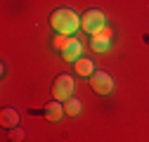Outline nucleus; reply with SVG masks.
<instances>
[{"label": "nucleus", "mask_w": 149, "mask_h": 142, "mask_svg": "<svg viewBox=\"0 0 149 142\" xmlns=\"http://www.w3.org/2000/svg\"><path fill=\"white\" fill-rule=\"evenodd\" d=\"M50 26L57 31V33H64V36H71L73 31H78L81 29V19H78V14L73 12V10H54L50 14Z\"/></svg>", "instance_id": "1"}, {"label": "nucleus", "mask_w": 149, "mask_h": 142, "mask_svg": "<svg viewBox=\"0 0 149 142\" xmlns=\"http://www.w3.org/2000/svg\"><path fill=\"white\" fill-rule=\"evenodd\" d=\"M73 88H76V81H73L69 74H62L52 83V97L59 100V102H66L69 97H73Z\"/></svg>", "instance_id": "2"}, {"label": "nucleus", "mask_w": 149, "mask_h": 142, "mask_svg": "<svg viewBox=\"0 0 149 142\" xmlns=\"http://www.w3.org/2000/svg\"><path fill=\"white\" fill-rule=\"evenodd\" d=\"M107 26V17H104V12H100V10H88L85 14H83V19H81V29L85 31V33H97L100 29H104Z\"/></svg>", "instance_id": "3"}, {"label": "nucleus", "mask_w": 149, "mask_h": 142, "mask_svg": "<svg viewBox=\"0 0 149 142\" xmlns=\"http://www.w3.org/2000/svg\"><path fill=\"white\" fill-rule=\"evenodd\" d=\"M90 88L97 95H109L114 90V78H111L107 71H95V74L90 76Z\"/></svg>", "instance_id": "4"}, {"label": "nucleus", "mask_w": 149, "mask_h": 142, "mask_svg": "<svg viewBox=\"0 0 149 142\" xmlns=\"http://www.w3.org/2000/svg\"><path fill=\"white\" fill-rule=\"evenodd\" d=\"M109 45H111V29H109V26H104V29H100L97 33L90 36V47L95 50V52H107Z\"/></svg>", "instance_id": "5"}, {"label": "nucleus", "mask_w": 149, "mask_h": 142, "mask_svg": "<svg viewBox=\"0 0 149 142\" xmlns=\"http://www.w3.org/2000/svg\"><path fill=\"white\" fill-rule=\"evenodd\" d=\"M43 116H45L47 121H59V118L64 116V104H62L59 100H52L45 109H43Z\"/></svg>", "instance_id": "6"}, {"label": "nucleus", "mask_w": 149, "mask_h": 142, "mask_svg": "<svg viewBox=\"0 0 149 142\" xmlns=\"http://www.w3.org/2000/svg\"><path fill=\"white\" fill-rule=\"evenodd\" d=\"M81 50H83L81 40H76V38H71L69 47H66V50H62V57H64V62H76V59L81 57Z\"/></svg>", "instance_id": "7"}, {"label": "nucleus", "mask_w": 149, "mask_h": 142, "mask_svg": "<svg viewBox=\"0 0 149 142\" xmlns=\"http://www.w3.org/2000/svg\"><path fill=\"white\" fill-rule=\"evenodd\" d=\"M0 123H3L5 128L19 126V114H17V109H3L0 111Z\"/></svg>", "instance_id": "8"}, {"label": "nucleus", "mask_w": 149, "mask_h": 142, "mask_svg": "<svg viewBox=\"0 0 149 142\" xmlns=\"http://www.w3.org/2000/svg\"><path fill=\"white\" fill-rule=\"evenodd\" d=\"M76 74L90 78L92 74H95V64H92L90 59H85V57H78V59H76Z\"/></svg>", "instance_id": "9"}, {"label": "nucleus", "mask_w": 149, "mask_h": 142, "mask_svg": "<svg viewBox=\"0 0 149 142\" xmlns=\"http://www.w3.org/2000/svg\"><path fill=\"white\" fill-rule=\"evenodd\" d=\"M81 109H83V104H81V100H76V97H69V100L64 102V114H66V116H78Z\"/></svg>", "instance_id": "10"}, {"label": "nucleus", "mask_w": 149, "mask_h": 142, "mask_svg": "<svg viewBox=\"0 0 149 142\" xmlns=\"http://www.w3.org/2000/svg\"><path fill=\"white\" fill-rule=\"evenodd\" d=\"M69 43H71V36H64V33H57V38L52 40V45L57 47V50H66Z\"/></svg>", "instance_id": "11"}, {"label": "nucleus", "mask_w": 149, "mask_h": 142, "mask_svg": "<svg viewBox=\"0 0 149 142\" xmlns=\"http://www.w3.org/2000/svg\"><path fill=\"white\" fill-rule=\"evenodd\" d=\"M12 133H10V140H14V142H19V140H24L26 135H24V130L19 128V126H14V128H10Z\"/></svg>", "instance_id": "12"}]
</instances>
